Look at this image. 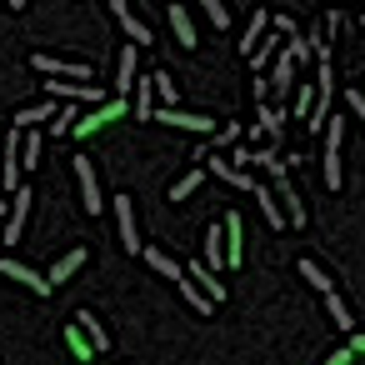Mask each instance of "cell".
I'll use <instances>...</instances> for the list:
<instances>
[{"mask_svg":"<svg viewBox=\"0 0 365 365\" xmlns=\"http://www.w3.org/2000/svg\"><path fill=\"white\" fill-rule=\"evenodd\" d=\"M31 66H36V71H46V76H66L71 86H91V66H86V61H66V56L36 51V56H31Z\"/></svg>","mask_w":365,"mask_h":365,"instance_id":"6da1fadb","label":"cell"},{"mask_svg":"<svg viewBox=\"0 0 365 365\" xmlns=\"http://www.w3.org/2000/svg\"><path fill=\"white\" fill-rule=\"evenodd\" d=\"M46 96L66 101V106H91V110L110 101V91H101V86H71V81H46Z\"/></svg>","mask_w":365,"mask_h":365,"instance_id":"7a4b0ae2","label":"cell"},{"mask_svg":"<svg viewBox=\"0 0 365 365\" xmlns=\"http://www.w3.org/2000/svg\"><path fill=\"white\" fill-rule=\"evenodd\" d=\"M340 140H345V115H330L325 120V185L340 190L345 170H340Z\"/></svg>","mask_w":365,"mask_h":365,"instance_id":"3957f363","label":"cell"},{"mask_svg":"<svg viewBox=\"0 0 365 365\" xmlns=\"http://www.w3.org/2000/svg\"><path fill=\"white\" fill-rule=\"evenodd\" d=\"M280 130H285V110L280 106H255V125L245 130V140H250V150L260 145V140H280Z\"/></svg>","mask_w":365,"mask_h":365,"instance_id":"277c9868","label":"cell"},{"mask_svg":"<svg viewBox=\"0 0 365 365\" xmlns=\"http://www.w3.org/2000/svg\"><path fill=\"white\" fill-rule=\"evenodd\" d=\"M270 195L280 200V215H285V225H305V205H300V195H295V185H290V170H275V185H270Z\"/></svg>","mask_w":365,"mask_h":365,"instance_id":"5b68a950","label":"cell"},{"mask_svg":"<svg viewBox=\"0 0 365 365\" xmlns=\"http://www.w3.org/2000/svg\"><path fill=\"white\" fill-rule=\"evenodd\" d=\"M76 180H81V205H86V215H101V210H106V200H101L96 165H91L86 155H76Z\"/></svg>","mask_w":365,"mask_h":365,"instance_id":"8992f818","label":"cell"},{"mask_svg":"<svg viewBox=\"0 0 365 365\" xmlns=\"http://www.w3.org/2000/svg\"><path fill=\"white\" fill-rule=\"evenodd\" d=\"M31 185H16V210L6 215V235H0V245H16L21 240V230H26V220H31Z\"/></svg>","mask_w":365,"mask_h":365,"instance_id":"52a82bcc","label":"cell"},{"mask_svg":"<svg viewBox=\"0 0 365 365\" xmlns=\"http://www.w3.org/2000/svg\"><path fill=\"white\" fill-rule=\"evenodd\" d=\"M115 225H120V245H125L130 255L145 250L140 235H135V200H130V195H115Z\"/></svg>","mask_w":365,"mask_h":365,"instance_id":"ba28073f","label":"cell"},{"mask_svg":"<svg viewBox=\"0 0 365 365\" xmlns=\"http://www.w3.org/2000/svg\"><path fill=\"white\" fill-rule=\"evenodd\" d=\"M110 16L125 26V36H130V46H135V51H140V46H150V26H145V21L125 6V0H110Z\"/></svg>","mask_w":365,"mask_h":365,"instance_id":"9c48e42d","label":"cell"},{"mask_svg":"<svg viewBox=\"0 0 365 365\" xmlns=\"http://www.w3.org/2000/svg\"><path fill=\"white\" fill-rule=\"evenodd\" d=\"M185 280H195V290H200L210 305H220V300H225V285H220V275H215V270H205L200 260H190V265H185Z\"/></svg>","mask_w":365,"mask_h":365,"instance_id":"30bf717a","label":"cell"},{"mask_svg":"<svg viewBox=\"0 0 365 365\" xmlns=\"http://www.w3.org/2000/svg\"><path fill=\"white\" fill-rule=\"evenodd\" d=\"M0 275H6V280H16V285H31L36 295H51V280H46L41 270L21 265V260H0Z\"/></svg>","mask_w":365,"mask_h":365,"instance_id":"8fae6325","label":"cell"},{"mask_svg":"<svg viewBox=\"0 0 365 365\" xmlns=\"http://www.w3.org/2000/svg\"><path fill=\"white\" fill-rule=\"evenodd\" d=\"M155 120H165V125H175V130H190V135H210V130H215L210 115H190V110H155Z\"/></svg>","mask_w":365,"mask_h":365,"instance_id":"7c38bea8","label":"cell"},{"mask_svg":"<svg viewBox=\"0 0 365 365\" xmlns=\"http://www.w3.org/2000/svg\"><path fill=\"white\" fill-rule=\"evenodd\" d=\"M205 170H210L215 180H225V185H235V190H255V175H240V170H235L230 160H220L215 150L205 155Z\"/></svg>","mask_w":365,"mask_h":365,"instance_id":"4fadbf2b","label":"cell"},{"mask_svg":"<svg viewBox=\"0 0 365 365\" xmlns=\"http://www.w3.org/2000/svg\"><path fill=\"white\" fill-rule=\"evenodd\" d=\"M200 265H205V270H215V275L225 270V230H220V220L205 230V260H200Z\"/></svg>","mask_w":365,"mask_h":365,"instance_id":"5bb4252c","label":"cell"},{"mask_svg":"<svg viewBox=\"0 0 365 365\" xmlns=\"http://www.w3.org/2000/svg\"><path fill=\"white\" fill-rule=\"evenodd\" d=\"M140 255H145V265H150V270H155V275H165V280H175V285H180V280H185V265H180V260H170V255H165V250H155V245H145V250H140Z\"/></svg>","mask_w":365,"mask_h":365,"instance_id":"9a60e30c","label":"cell"},{"mask_svg":"<svg viewBox=\"0 0 365 365\" xmlns=\"http://www.w3.org/2000/svg\"><path fill=\"white\" fill-rule=\"evenodd\" d=\"M76 325H81V335L91 340V350L101 355V350H110V335H106V325L96 320V310H76Z\"/></svg>","mask_w":365,"mask_h":365,"instance_id":"2e32d148","label":"cell"},{"mask_svg":"<svg viewBox=\"0 0 365 365\" xmlns=\"http://www.w3.org/2000/svg\"><path fill=\"white\" fill-rule=\"evenodd\" d=\"M125 91H135V46H125L115 61V101H125Z\"/></svg>","mask_w":365,"mask_h":365,"instance_id":"e0dca14e","label":"cell"},{"mask_svg":"<svg viewBox=\"0 0 365 365\" xmlns=\"http://www.w3.org/2000/svg\"><path fill=\"white\" fill-rule=\"evenodd\" d=\"M270 81H275V96H290V91H295V56H290V51H280V56H275Z\"/></svg>","mask_w":365,"mask_h":365,"instance_id":"ac0fdd59","label":"cell"},{"mask_svg":"<svg viewBox=\"0 0 365 365\" xmlns=\"http://www.w3.org/2000/svg\"><path fill=\"white\" fill-rule=\"evenodd\" d=\"M220 230H225V265H240V260H245V245H240V215H225Z\"/></svg>","mask_w":365,"mask_h":365,"instance_id":"d6986e66","label":"cell"},{"mask_svg":"<svg viewBox=\"0 0 365 365\" xmlns=\"http://www.w3.org/2000/svg\"><path fill=\"white\" fill-rule=\"evenodd\" d=\"M170 31H175V41L185 46V51H195L200 41H195V26H190V11L185 6H170Z\"/></svg>","mask_w":365,"mask_h":365,"instance_id":"ffe728a7","label":"cell"},{"mask_svg":"<svg viewBox=\"0 0 365 365\" xmlns=\"http://www.w3.org/2000/svg\"><path fill=\"white\" fill-rule=\"evenodd\" d=\"M135 120H155V86H150V76H135Z\"/></svg>","mask_w":365,"mask_h":365,"instance_id":"44dd1931","label":"cell"},{"mask_svg":"<svg viewBox=\"0 0 365 365\" xmlns=\"http://www.w3.org/2000/svg\"><path fill=\"white\" fill-rule=\"evenodd\" d=\"M81 265H86V250H66V255L56 260V270L46 275V280H51V290H56V285H66V280H71V275H76Z\"/></svg>","mask_w":365,"mask_h":365,"instance_id":"7402d4cb","label":"cell"},{"mask_svg":"<svg viewBox=\"0 0 365 365\" xmlns=\"http://www.w3.org/2000/svg\"><path fill=\"white\" fill-rule=\"evenodd\" d=\"M250 195L260 200V215H265V220H270L275 230H285V215H280V200L270 195V185H260V180H255V190H250Z\"/></svg>","mask_w":365,"mask_h":365,"instance_id":"603a6c76","label":"cell"},{"mask_svg":"<svg viewBox=\"0 0 365 365\" xmlns=\"http://www.w3.org/2000/svg\"><path fill=\"white\" fill-rule=\"evenodd\" d=\"M265 26H270V16H265V11H255V16H250V26H245V41H240V51H245V56H255V46L265 41Z\"/></svg>","mask_w":365,"mask_h":365,"instance_id":"cb8c5ba5","label":"cell"},{"mask_svg":"<svg viewBox=\"0 0 365 365\" xmlns=\"http://www.w3.org/2000/svg\"><path fill=\"white\" fill-rule=\"evenodd\" d=\"M41 165V135L36 130H21V175Z\"/></svg>","mask_w":365,"mask_h":365,"instance_id":"d4e9b609","label":"cell"},{"mask_svg":"<svg viewBox=\"0 0 365 365\" xmlns=\"http://www.w3.org/2000/svg\"><path fill=\"white\" fill-rule=\"evenodd\" d=\"M295 270H300V280H310V285H315L320 295H335V280H330V275H325V270H320L315 260H300Z\"/></svg>","mask_w":365,"mask_h":365,"instance_id":"484cf974","label":"cell"},{"mask_svg":"<svg viewBox=\"0 0 365 365\" xmlns=\"http://www.w3.org/2000/svg\"><path fill=\"white\" fill-rule=\"evenodd\" d=\"M36 120H56V101H46V106H31V110H16V130H31Z\"/></svg>","mask_w":365,"mask_h":365,"instance_id":"4316f807","label":"cell"},{"mask_svg":"<svg viewBox=\"0 0 365 365\" xmlns=\"http://www.w3.org/2000/svg\"><path fill=\"white\" fill-rule=\"evenodd\" d=\"M150 86H155V101H165V110H175V101H180V86H175L170 76H160V71L150 76Z\"/></svg>","mask_w":365,"mask_h":365,"instance_id":"83f0119b","label":"cell"},{"mask_svg":"<svg viewBox=\"0 0 365 365\" xmlns=\"http://www.w3.org/2000/svg\"><path fill=\"white\" fill-rule=\"evenodd\" d=\"M200 180H205V170H185V175L170 185V200H190V195L200 190Z\"/></svg>","mask_w":365,"mask_h":365,"instance_id":"f1b7e54d","label":"cell"},{"mask_svg":"<svg viewBox=\"0 0 365 365\" xmlns=\"http://www.w3.org/2000/svg\"><path fill=\"white\" fill-rule=\"evenodd\" d=\"M325 315L335 320V330H355V320H350V310H345L340 295H325Z\"/></svg>","mask_w":365,"mask_h":365,"instance_id":"f546056e","label":"cell"},{"mask_svg":"<svg viewBox=\"0 0 365 365\" xmlns=\"http://www.w3.org/2000/svg\"><path fill=\"white\" fill-rule=\"evenodd\" d=\"M310 115H315V91H310V86H300V91H295V120H300V125H310Z\"/></svg>","mask_w":365,"mask_h":365,"instance_id":"4dcf8cb0","label":"cell"},{"mask_svg":"<svg viewBox=\"0 0 365 365\" xmlns=\"http://www.w3.org/2000/svg\"><path fill=\"white\" fill-rule=\"evenodd\" d=\"M76 120H81V106H61L51 125H56V135H66V130H76Z\"/></svg>","mask_w":365,"mask_h":365,"instance_id":"1f68e13d","label":"cell"},{"mask_svg":"<svg viewBox=\"0 0 365 365\" xmlns=\"http://www.w3.org/2000/svg\"><path fill=\"white\" fill-rule=\"evenodd\" d=\"M175 290H180V295H185V300H190V305H195V310H200V315H210V310H215V305H210V300H205V295H200V290H195V280H180V285H175Z\"/></svg>","mask_w":365,"mask_h":365,"instance_id":"d6a6232c","label":"cell"},{"mask_svg":"<svg viewBox=\"0 0 365 365\" xmlns=\"http://www.w3.org/2000/svg\"><path fill=\"white\" fill-rule=\"evenodd\" d=\"M66 340H71V350H76L81 360H96V350H91V340L81 335V325H71V330H66Z\"/></svg>","mask_w":365,"mask_h":365,"instance_id":"836d02e7","label":"cell"},{"mask_svg":"<svg viewBox=\"0 0 365 365\" xmlns=\"http://www.w3.org/2000/svg\"><path fill=\"white\" fill-rule=\"evenodd\" d=\"M200 11H205V21H210L215 31H225V26H230V11H225V6H215V0H205Z\"/></svg>","mask_w":365,"mask_h":365,"instance_id":"e575fe53","label":"cell"},{"mask_svg":"<svg viewBox=\"0 0 365 365\" xmlns=\"http://www.w3.org/2000/svg\"><path fill=\"white\" fill-rule=\"evenodd\" d=\"M240 140H245V130H240V125H220V130H215V145H230V150H235Z\"/></svg>","mask_w":365,"mask_h":365,"instance_id":"d590c367","label":"cell"},{"mask_svg":"<svg viewBox=\"0 0 365 365\" xmlns=\"http://www.w3.org/2000/svg\"><path fill=\"white\" fill-rule=\"evenodd\" d=\"M345 106L355 110V120L365 125V91H345Z\"/></svg>","mask_w":365,"mask_h":365,"instance_id":"8d00e7d4","label":"cell"},{"mask_svg":"<svg viewBox=\"0 0 365 365\" xmlns=\"http://www.w3.org/2000/svg\"><path fill=\"white\" fill-rule=\"evenodd\" d=\"M350 360H355V355H350V350H335V355H330V360H325V365H350Z\"/></svg>","mask_w":365,"mask_h":365,"instance_id":"74e56055","label":"cell"},{"mask_svg":"<svg viewBox=\"0 0 365 365\" xmlns=\"http://www.w3.org/2000/svg\"><path fill=\"white\" fill-rule=\"evenodd\" d=\"M350 355H365V335H355V340H350Z\"/></svg>","mask_w":365,"mask_h":365,"instance_id":"f35d334b","label":"cell"},{"mask_svg":"<svg viewBox=\"0 0 365 365\" xmlns=\"http://www.w3.org/2000/svg\"><path fill=\"white\" fill-rule=\"evenodd\" d=\"M0 155H6V140H0Z\"/></svg>","mask_w":365,"mask_h":365,"instance_id":"ab89813d","label":"cell"},{"mask_svg":"<svg viewBox=\"0 0 365 365\" xmlns=\"http://www.w3.org/2000/svg\"><path fill=\"white\" fill-rule=\"evenodd\" d=\"M360 26H365V16H360Z\"/></svg>","mask_w":365,"mask_h":365,"instance_id":"60d3db41","label":"cell"}]
</instances>
